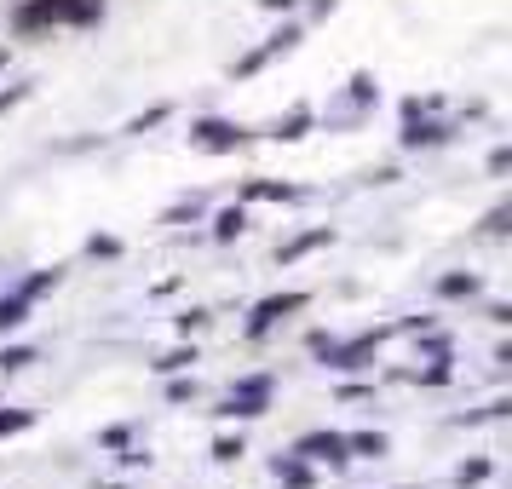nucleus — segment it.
I'll return each mask as SVG.
<instances>
[{"mask_svg":"<svg viewBox=\"0 0 512 489\" xmlns=\"http://www.w3.org/2000/svg\"><path fill=\"white\" fill-rule=\"evenodd\" d=\"M271 392H277V380H271V374H242V380L231 386V397H225V409H219V415L254 420V415H265V409H271Z\"/></svg>","mask_w":512,"mask_h":489,"instance_id":"f257e3e1","label":"nucleus"},{"mask_svg":"<svg viewBox=\"0 0 512 489\" xmlns=\"http://www.w3.org/2000/svg\"><path fill=\"white\" fill-rule=\"evenodd\" d=\"M305 305H311V294H300V288H294V294H271V300H259L254 317H248V340H265L282 317H294V311H305Z\"/></svg>","mask_w":512,"mask_h":489,"instance_id":"f03ea898","label":"nucleus"},{"mask_svg":"<svg viewBox=\"0 0 512 489\" xmlns=\"http://www.w3.org/2000/svg\"><path fill=\"white\" fill-rule=\"evenodd\" d=\"M190 144H202V150H213V156H225V150H236V144H248V127L219 121V116H202L196 127H190Z\"/></svg>","mask_w":512,"mask_h":489,"instance_id":"7ed1b4c3","label":"nucleus"},{"mask_svg":"<svg viewBox=\"0 0 512 489\" xmlns=\"http://www.w3.org/2000/svg\"><path fill=\"white\" fill-rule=\"evenodd\" d=\"M374 351H380V328H374V334H357V340H346V346H334V340H328L323 357H328V369L351 374V369H369Z\"/></svg>","mask_w":512,"mask_h":489,"instance_id":"20e7f679","label":"nucleus"},{"mask_svg":"<svg viewBox=\"0 0 512 489\" xmlns=\"http://www.w3.org/2000/svg\"><path fill=\"white\" fill-rule=\"evenodd\" d=\"M294 455H300V461H328V466H346L351 461V449H346L340 432H305V438L294 443Z\"/></svg>","mask_w":512,"mask_h":489,"instance_id":"39448f33","label":"nucleus"},{"mask_svg":"<svg viewBox=\"0 0 512 489\" xmlns=\"http://www.w3.org/2000/svg\"><path fill=\"white\" fill-rule=\"evenodd\" d=\"M47 24H64V0H24L12 12V29L29 35V29H47Z\"/></svg>","mask_w":512,"mask_h":489,"instance_id":"423d86ee","label":"nucleus"},{"mask_svg":"<svg viewBox=\"0 0 512 489\" xmlns=\"http://www.w3.org/2000/svg\"><path fill=\"white\" fill-rule=\"evenodd\" d=\"M443 139H449V127L420 121V116H403V150H426V144H443Z\"/></svg>","mask_w":512,"mask_h":489,"instance_id":"0eeeda50","label":"nucleus"},{"mask_svg":"<svg viewBox=\"0 0 512 489\" xmlns=\"http://www.w3.org/2000/svg\"><path fill=\"white\" fill-rule=\"evenodd\" d=\"M271 472H277L282 489H311V484H317V478H311V461H300V455H277Z\"/></svg>","mask_w":512,"mask_h":489,"instance_id":"6e6552de","label":"nucleus"},{"mask_svg":"<svg viewBox=\"0 0 512 489\" xmlns=\"http://www.w3.org/2000/svg\"><path fill=\"white\" fill-rule=\"evenodd\" d=\"M328 242H334V231H328V225H317V231H305V236H294V242H288V248H282V265H294V259H305L311 254V248H328Z\"/></svg>","mask_w":512,"mask_h":489,"instance_id":"1a4fd4ad","label":"nucleus"},{"mask_svg":"<svg viewBox=\"0 0 512 489\" xmlns=\"http://www.w3.org/2000/svg\"><path fill=\"white\" fill-rule=\"evenodd\" d=\"M300 190L294 185H277V179H254V185L242 190V202H294Z\"/></svg>","mask_w":512,"mask_h":489,"instance_id":"9d476101","label":"nucleus"},{"mask_svg":"<svg viewBox=\"0 0 512 489\" xmlns=\"http://www.w3.org/2000/svg\"><path fill=\"white\" fill-rule=\"evenodd\" d=\"M242 231H248V208H242V202H236V208H225L219 219H213V236H219V242H236Z\"/></svg>","mask_w":512,"mask_h":489,"instance_id":"9b49d317","label":"nucleus"},{"mask_svg":"<svg viewBox=\"0 0 512 489\" xmlns=\"http://www.w3.org/2000/svg\"><path fill=\"white\" fill-rule=\"evenodd\" d=\"M438 294L443 300H472L478 294V277L472 271H449V277H438Z\"/></svg>","mask_w":512,"mask_h":489,"instance_id":"f8f14e48","label":"nucleus"},{"mask_svg":"<svg viewBox=\"0 0 512 489\" xmlns=\"http://www.w3.org/2000/svg\"><path fill=\"white\" fill-rule=\"evenodd\" d=\"M98 12H104V0H64V24H75V29L98 24Z\"/></svg>","mask_w":512,"mask_h":489,"instance_id":"ddd939ff","label":"nucleus"},{"mask_svg":"<svg viewBox=\"0 0 512 489\" xmlns=\"http://www.w3.org/2000/svg\"><path fill=\"white\" fill-rule=\"evenodd\" d=\"M29 323V300H18V294H6L0 300V334H12V328Z\"/></svg>","mask_w":512,"mask_h":489,"instance_id":"4468645a","label":"nucleus"},{"mask_svg":"<svg viewBox=\"0 0 512 489\" xmlns=\"http://www.w3.org/2000/svg\"><path fill=\"white\" fill-rule=\"evenodd\" d=\"M305 127H311V110H294V116H282L277 127H271V139H305Z\"/></svg>","mask_w":512,"mask_h":489,"instance_id":"2eb2a0df","label":"nucleus"},{"mask_svg":"<svg viewBox=\"0 0 512 489\" xmlns=\"http://www.w3.org/2000/svg\"><path fill=\"white\" fill-rule=\"evenodd\" d=\"M52 282H58V271H35L29 282H18V300H29V305H35V300H41V294L52 288Z\"/></svg>","mask_w":512,"mask_h":489,"instance_id":"dca6fc26","label":"nucleus"},{"mask_svg":"<svg viewBox=\"0 0 512 489\" xmlns=\"http://www.w3.org/2000/svg\"><path fill=\"white\" fill-rule=\"evenodd\" d=\"M420 386H449V351L443 357H432V369H415Z\"/></svg>","mask_w":512,"mask_h":489,"instance_id":"f3484780","label":"nucleus"},{"mask_svg":"<svg viewBox=\"0 0 512 489\" xmlns=\"http://www.w3.org/2000/svg\"><path fill=\"white\" fill-rule=\"evenodd\" d=\"M351 455H386V438L380 432H357V438H346Z\"/></svg>","mask_w":512,"mask_h":489,"instance_id":"a211bd4d","label":"nucleus"},{"mask_svg":"<svg viewBox=\"0 0 512 489\" xmlns=\"http://www.w3.org/2000/svg\"><path fill=\"white\" fill-rule=\"evenodd\" d=\"M29 363H35V351H29V346H6V351H0V369H6V374L29 369Z\"/></svg>","mask_w":512,"mask_h":489,"instance_id":"6ab92c4d","label":"nucleus"},{"mask_svg":"<svg viewBox=\"0 0 512 489\" xmlns=\"http://www.w3.org/2000/svg\"><path fill=\"white\" fill-rule=\"evenodd\" d=\"M167 116H173V110H167V104H156V110H144V116L127 121V133H150V127H162Z\"/></svg>","mask_w":512,"mask_h":489,"instance_id":"aec40b11","label":"nucleus"},{"mask_svg":"<svg viewBox=\"0 0 512 489\" xmlns=\"http://www.w3.org/2000/svg\"><path fill=\"white\" fill-rule=\"evenodd\" d=\"M190 363H196V351H185V346H179V351H167L162 363H156V374H185Z\"/></svg>","mask_w":512,"mask_h":489,"instance_id":"412c9836","label":"nucleus"},{"mask_svg":"<svg viewBox=\"0 0 512 489\" xmlns=\"http://www.w3.org/2000/svg\"><path fill=\"white\" fill-rule=\"evenodd\" d=\"M196 397V380H185V374H167V403H190Z\"/></svg>","mask_w":512,"mask_h":489,"instance_id":"4be33fe9","label":"nucleus"},{"mask_svg":"<svg viewBox=\"0 0 512 489\" xmlns=\"http://www.w3.org/2000/svg\"><path fill=\"white\" fill-rule=\"evenodd\" d=\"M29 420H35L29 409H0V438H6V432H24Z\"/></svg>","mask_w":512,"mask_h":489,"instance_id":"5701e85b","label":"nucleus"},{"mask_svg":"<svg viewBox=\"0 0 512 489\" xmlns=\"http://www.w3.org/2000/svg\"><path fill=\"white\" fill-rule=\"evenodd\" d=\"M236 455H248V443L242 438H219L213 443V461H236Z\"/></svg>","mask_w":512,"mask_h":489,"instance_id":"b1692460","label":"nucleus"},{"mask_svg":"<svg viewBox=\"0 0 512 489\" xmlns=\"http://www.w3.org/2000/svg\"><path fill=\"white\" fill-rule=\"evenodd\" d=\"M87 254H93V259H116L121 242H116V236H93V242H87Z\"/></svg>","mask_w":512,"mask_h":489,"instance_id":"393cba45","label":"nucleus"},{"mask_svg":"<svg viewBox=\"0 0 512 489\" xmlns=\"http://www.w3.org/2000/svg\"><path fill=\"white\" fill-rule=\"evenodd\" d=\"M507 219H512V208H489V219H484V236H507Z\"/></svg>","mask_w":512,"mask_h":489,"instance_id":"a878e982","label":"nucleus"},{"mask_svg":"<svg viewBox=\"0 0 512 489\" xmlns=\"http://www.w3.org/2000/svg\"><path fill=\"white\" fill-rule=\"evenodd\" d=\"M484 478H489V461H466V466H461V489L484 484Z\"/></svg>","mask_w":512,"mask_h":489,"instance_id":"bb28decb","label":"nucleus"},{"mask_svg":"<svg viewBox=\"0 0 512 489\" xmlns=\"http://www.w3.org/2000/svg\"><path fill=\"white\" fill-rule=\"evenodd\" d=\"M351 98H357V104H369V98H374V75H351Z\"/></svg>","mask_w":512,"mask_h":489,"instance_id":"cd10ccee","label":"nucleus"},{"mask_svg":"<svg viewBox=\"0 0 512 489\" xmlns=\"http://www.w3.org/2000/svg\"><path fill=\"white\" fill-rule=\"evenodd\" d=\"M507 167H512V150H507V144H501V150H489V173H495V179H501Z\"/></svg>","mask_w":512,"mask_h":489,"instance_id":"c85d7f7f","label":"nucleus"},{"mask_svg":"<svg viewBox=\"0 0 512 489\" xmlns=\"http://www.w3.org/2000/svg\"><path fill=\"white\" fill-rule=\"evenodd\" d=\"M127 443H133V432H127V426H110V432H104V449H127Z\"/></svg>","mask_w":512,"mask_h":489,"instance_id":"c756f323","label":"nucleus"},{"mask_svg":"<svg viewBox=\"0 0 512 489\" xmlns=\"http://www.w3.org/2000/svg\"><path fill=\"white\" fill-rule=\"evenodd\" d=\"M208 323V311H185V317H179V334H190V328H202Z\"/></svg>","mask_w":512,"mask_h":489,"instance_id":"7c9ffc66","label":"nucleus"},{"mask_svg":"<svg viewBox=\"0 0 512 489\" xmlns=\"http://www.w3.org/2000/svg\"><path fill=\"white\" fill-rule=\"evenodd\" d=\"M265 12H294V0H259Z\"/></svg>","mask_w":512,"mask_h":489,"instance_id":"2f4dec72","label":"nucleus"},{"mask_svg":"<svg viewBox=\"0 0 512 489\" xmlns=\"http://www.w3.org/2000/svg\"><path fill=\"white\" fill-rule=\"evenodd\" d=\"M0 64H6V47H0Z\"/></svg>","mask_w":512,"mask_h":489,"instance_id":"473e14b6","label":"nucleus"}]
</instances>
